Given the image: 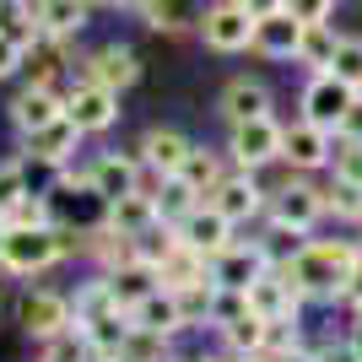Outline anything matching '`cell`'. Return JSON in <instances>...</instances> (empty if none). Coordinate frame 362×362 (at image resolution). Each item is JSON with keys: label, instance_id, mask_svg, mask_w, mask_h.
I'll return each mask as SVG.
<instances>
[{"label": "cell", "instance_id": "obj_2", "mask_svg": "<svg viewBox=\"0 0 362 362\" xmlns=\"http://www.w3.org/2000/svg\"><path fill=\"white\" fill-rule=\"evenodd\" d=\"M71 249H76V238L60 222H49V227H0V265L11 276L49 271V265L65 259Z\"/></svg>", "mask_w": 362, "mask_h": 362}, {"label": "cell", "instance_id": "obj_12", "mask_svg": "<svg viewBox=\"0 0 362 362\" xmlns=\"http://www.w3.org/2000/svg\"><path fill=\"white\" fill-rule=\"evenodd\" d=\"M271 271V255H265V243H227L222 255H211V281L216 287H249L255 276Z\"/></svg>", "mask_w": 362, "mask_h": 362}, {"label": "cell", "instance_id": "obj_29", "mask_svg": "<svg viewBox=\"0 0 362 362\" xmlns=\"http://www.w3.org/2000/svg\"><path fill=\"white\" fill-rule=\"evenodd\" d=\"M179 179L189 184V189H200V200H206L216 184H222V163H216V151L189 146V157H184V168H179Z\"/></svg>", "mask_w": 362, "mask_h": 362}, {"label": "cell", "instance_id": "obj_31", "mask_svg": "<svg viewBox=\"0 0 362 362\" xmlns=\"http://www.w3.org/2000/svg\"><path fill=\"white\" fill-rule=\"evenodd\" d=\"M49 222H54V211H49V195H33V189L0 211V227H49Z\"/></svg>", "mask_w": 362, "mask_h": 362}, {"label": "cell", "instance_id": "obj_39", "mask_svg": "<svg viewBox=\"0 0 362 362\" xmlns=\"http://www.w3.org/2000/svg\"><path fill=\"white\" fill-rule=\"evenodd\" d=\"M319 362H362V351L351 346V341H341V346H325V351H319Z\"/></svg>", "mask_w": 362, "mask_h": 362}, {"label": "cell", "instance_id": "obj_26", "mask_svg": "<svg viewBox=\"0 0 362 362\" xmlns=\"http://www.w3.org/2000/svg\"><path fill=\"white\" fill-rule=\"evenodd\" d=\"M335 44H341V33L330 22H303V38H298V60L308 71H330L335 60Z\"/></svg>", "mask_w": 362, "mask_h": 362}, {"label": "cell", "instance_id": "obj_18", "mask_svg": "<svg viewBox=\"0 0 362 362\" xmlns=\"http://www.w3.org/2000/svg\"><path fill=\"white\" fill-rule=\"evenodd\" d=\"M222 119L227 124H243V119H265L271 114V92H265V81H249V76H233L222 87Z\"/></svg>", "mask_w": 362, "mask_h": 362}, {"label": "cell", "instance_id": "obj_24", "mask_svg": "<svg viewBox=\"0 0 362 362\" xmlns=\"http://www.w3.org/2000/svg\"><path fill=\"white\" fill-rule=\"evenodd\" d=\"M108 287H114V303L130 314V308H136L146 292H157L163 281H157V271H151L146 259H124V265H114V271H108Z\"/></svg>", "mask_w": 362, "mask_h": 362}, {"label": "cell", "instance_id": "obj_1", "mask_svg": "<svg viewBox=\"0 0 362 362\" xmlns=\"http://www.w3.org/2000/svg\"><path fill=\"white\" fill-rule=\"evenodd\" d=\"M357 265H362L357 243L314 238V243H303L292 259H281V276L298 287V298H346V281Z\"/></svg>", "mask_w": 362, "mask_h": 362}, {"label": "cell", "instance_id": "obj_43", "mask_svg": "<svg viewBox=\"0 0 362 362\" xmlns=\"http://www.w3.org/2000/svg\"><path fill=\"white\" fill-rule=\"evenodd\" d=\"M92 6H108V11H124V6H130V0H92Z\"/></svg>", "mask_w": 362, "mask_h": 362}, {"label": "cell", "instance_id": "obj_36", "mask_svg": "<svg viewBox=\"0 0 362 362\" xmlns=\"http://www.w3.org/2000/svg\"><path fill=\"white\" fill-rule=\"evenodd\" d=\"M287 11L298 16V22H330L335 0H287Z\"/></svg>", "mask_w": 362, "mask_h": 362}, {"label": "cell", "instance_id": "obj_3", "mask_svg": "<svg viewBox=\"0 0 362 362\" xmlns=\"http://www.w3.org/2000/svg\"><path fill=\"white\" fill-rule=\"evenodd\" d=\"M200 44L216 49V54H243L249 38H255V11L243 6V0H216L200 11Z\"/></svg>", "mask_w": 362, "mask_h": 362}, {"label": "cell", "instance_id": "obj_15", "mask_svg": "<svg viewBox=\"0 0 362 362\" xmlns=\"http://www.w3.org/2000/svg\"><path fill=\"white\" fill-rule=\"evenodd\" d=\"M130 330H146V335H179V330H189L184 325V308H179V298L168 287H157V292H146V298L130 308Z\"/></svg>", "mask_w": 362, "mask_h": 362}, {"label": "cell", "instance_id": "obj_34", "mask_svg": "<svg viewBox=\"0 0 362 362\" xmlns=\"http://www.w3.org/2000/svg\"><path fill=\"white\" fill-rule=\"evenodd\" d=\"M325 211H335L341 222H362V189L335 179V189H325Z\"/></svg>", "mask_w": 362, "mask_h": 362}, {"label": "cell", "instance_id": "obj_40", "mask_svg": "<svg viewBox=\"0 0 362 362\" xmlns=\"http://www.w3.org/2000/svg\"><path fill=\"white\" fill-rule=\"evenodd\" d=\"M265 362H319V351H308V346H287L281 357H265Z\"/></svg>", "mask_w": 362, "mask_h": 362}, {"label": "cell", "instance_id": "obj_13", "mask_svg": "<svg viewBox=\"0 0 362 362\" xmlns=\"http://www.w3.org/2000/svg\"><path fill=\"white\" fill-rule=\"evenodd\" d=\"M243 298H249V308H255L259 319H298V287H292L287 276H281V265H271L265 276H255L249 287H243Z\"/></svg>", "mask_w": 362, "mask_h": 362}, {"label": "cell", "instance_id": "obj_27", "mask_svg": "<svg viewBox=\"0 0 362 362\" xmlns=\"http://www.w3.org/2000/svg\"><path fill=\"white\" fill-rule=\"evenodd\" d=\"M222 341L233 357H259V346H265V319L249 308V314H238L233 325H222Z\"/></svg>", "mask_w": 362, "mask_h": 362}, {"label": "cell", "instance_id": "obj_8", "mask_svg": "<svg viewBox=\"0 0 362 362\" xmlns=\"http://www.w3.org/2000/svg\"><path fill=\"white\" fill-rule=\"evenodd\" d=\"M81 81H98V87H108V92L136 87V81H141V54H136L130 44H103V49H92L87 60H81Z\"/></svg>", "mask_w": 362, "mask_h": 362}, {"label": "cell", "instance_id": "obj_23", "mask_svg": "<svg viewBox=\"0 0 362 362\" xmlns=\"http://www.w3.org/2000/svg\"><path fill=\"white\" fill-rule=\"evenodd\" d=\"M60 114H65V92L60 87H28L11 103V124L16 130H38V124L60 119Z\"/></svg>", "mask_w": 362, "mask_h": 362}, {"label": "cell", "instance_id": "obj_30", "mask_svg": "<svg viewBox=\"0 0 362 362\" xmlns=\"http://www.w3.org/2000/svg\"><path fill=\"white\" fill-rule=\"evenodd\" d=\"M0 33L11 38V44L28 49L38 38V16H33V0H0Z\"/></svg>", "mask_w": 362, "mask_h": 362}, {"label": "cell", "instance_id": "obj_11", "mask_svg": "<svg viewBox=\"0 0 362 362\" xmlns=\"http://www.w3.org/2000/svg\"><path fill=\"white\" fill-rule=\"evenodd\" d=\"M173 233H179V243H189V249H195V255H206V259H211V255H222L227 243H233V222H227V216L216 211L211 200H200V206H195L189 216H184V222L173 227Z\"/></svg>", "mask_w": 362, "mask_h": 362}, {"label": "cell", "instance_id": "obj_4", "mask_svg": "<svg viewBox=\"0 0 362 362\" xmlns=\"http://www.w3.org/2000/svg\"><path fill=\"white\" fill-rule=\"evenodd\" d=\"M65 119H71L81 136H98V130H108V124L119 119V92L98 87V81H76V87L65 92Z\"/></svg>", "mask_w": 362, "mask_h": 362}, {"label": "cell", "instance_id": "obj_14", "mask_svg": "<svg viewBox=\"0 0 362 362\" xmlns=\"http://www.w3.org/2000/svg\"><path fill=\"white\" fill-rule=\"evenodd\" d=\"M76 141H81V130H76L71 119H49V124H38V130H22V157H33V163H54V168H65V157L76 151Z\"/></svg>", "mask_w": 362, "mask_h": 362}, {"label": "cell", "instance_id": "obj_19", "mask_svg": "<svg viewBox=\"0 0 362 362\" xmlns=\"http://www.w3.org/2000/svg\"><path fill=\"white\" fill-rule=\"evenodd\" d=\"M206 200H211V206L227 216V222H249V216H255L259 206H265V200H259V184L249 179V168H243V173H233V179L222 173V184H216V189H211Z\"/></svg>", "mask_w": 362, "mask_h": 362}, {"label": "cell", "instance_id": "obj_32", "mask_svg": "<svg viewBox=\"0 0 362 362\" xmlns=\"http://www.w3.org/2000/svg\"><path fill=\"white\" fill-rule=\"evenodd\" d=\"M330 168H335V179H341V184H357V189H362V141H351V136H335Z\"/></svg>", "mask_w": 362, "mask_h": 362}, {"label": "cell", "instance_id": "obj_16", "mask_svg": "<svg viewBox=\"0 0 362 362\" xmlns=\"http://www.w3.org/2000/svg\"><path fill=\"white\" fill-rule=\"evenodd\" d=\"M319 216H325V195H319L314 184H287V189H276V206H271L276 227H298V233H308Z\"/></svg>", "mask_w": 362, "mask_h": 362}, {"label": "cell", "instance_id": "obj_35", "mask_svg": "<svg viewBox=\"0 0 362 362\" xmlns=\"http://www.w3.org/2000/svg\"><path fill=\"white\" fill-rule=\"evenodd\" d=\"M28 195V168L22 163H0V211L11 206V200Z\"/></svg>", "mask_w": 362, "mask_h": 362}, {"label": "cell", "instance_id": "obj_44", "mask_svg": "<svg viewBox=\"0 0 362 362\" xmlns=\"http://www.w3.org/2000/svg\"><path fill=\"white\" fill-rule=\"evenodd\" d=\"M151 6H157V0H130V11H141V16H146Z\"/></svg>", "mask_w": 362, "mask_h": 362}, {"label": "cell", "instance_id": "obj_10", "mask_svg": "<svg viewBox=\"0 0 362 362\" xmlns=\"http://www.w3.org/2000/svg\"><path fill=\"white\" fill-rule=\"evenodd\" d=\"M298 38H303V22L287 11V6H276V11L255 16V38H249V49L265 54V60H298Z\"/></svg>", "mask_w": 362, "mask_h": 362}, {"label": "cell", "instance_id": "obj_33", "mask_svg": "<svg viewBox=\"0 0 362 362\" xmlns=\"http://www.w3.org/2000/svg\"><path fill=\"white\" fill-rule=\"evenodd\" d=\"M330 76H341L351 92H362V38H341V44H335Z\"/></svg>", "mask_w": 362, "mask_h": 362}, {"label": "cell", "instance_id": "obj_41", "mask_svg": "<svg viewBox=\"0 0 362 362\" xmlns=\"http://www.w3.org/2000/svg\"><path fill=\"white\" fill-rule=\"evenodd\" d=\"M346 303H351V308L362 314V265L351 271V281H346Z\"/></svg>", "mask_w": 362, "mask_h": 362}, {"label": "cell", "instance_id": "obj_45", "mask_svg": "<svg viewBox=\"0 0 362 362\" xmlns=\"http://www.w3.org/2000/svg\"><path fill=\"white\" fill-rule=\"evenodd\" d=\"M351 346L362 351V314H357V330H351Z\"/></svg>", "mask_w": 362, "mask_h": 362}, {"label": "cell", "instance_id": "obj_5", "mask_svg": "<svg viewBox=\"0 0 362 362\" xmlns=\"http://www.w3.org/2000/svg\"><path fill=\"white\" fill-rule=\"evenodd\" d=\"M87 195H98L108 206V200H119V195H136L141 189V157H124V151H98L87 168Z\"/></svg>", "mask_w": 362, "mask_h": 362}, {"label": "cell", "instance_id": "obj_47", "mask_svg": "<svg viewBox=\"0 0 362 362\" xmlns=\"http://www.w3.org/2000/svg\"><path fill=\"white\" fill-rule=\"evenodd\" d=\"M249 362H265V357H249Z\"/></svg>", "mask_w": 362, "mask_h": 362}, {"label": "cell", "instance_id": "obj_38", "mask_svg": "<svg viewBox=\"0 0 362 362\" xmlns=\"http://www.w3.org/2000/svg\"><path fill=\"white\" fill-rule=\"evenodd\" d=\"M16 71H22V44H11V38L0 33V81H6V76H16Z\"/></svg>", "mask_w": 362, "mask_h": 362}, {"label": "cell", "instance_id": "obj_7", "mask_svg": "<svg viewBox=\"0 0 362 362\" xmlns=\"http://www.w3.org/2000/svg\"><path fill=\"white\" fill-rule=\"evenodd\" d=\"M351 98H357V92H351L346 81H341V76H330V71H314V81L303 87V119L335 136V124H341V114L351 108Z\"/></svg>", "mask_w": 362, "mask_h": 362}, {"label": "cell", "instance_id": "obj_21", "mask_svg": "<svg viewBox=\"0 0 362 362\" xmlns=\"http://www.w3.org/2000/svg\"><path fill=\"white\" fill-rule=\"evenodd\" d=\"M87 6H92V0H33L38 33H49V38H65V44H71L76 33L87 28Z\"/></svg>", "mask_w": 362, "mask_h": 362}, {"label": "cell", "instance_id": "obj_6", "mask_svg": "<svg viewBox=\"0 0 362 362\" xmlns=\"http://www.w3.org/2000/svg\"><path fill=\"white\" fill-rule=\"evenodd\" d=\"M281 130L287 124H276L271 114L265 119H243V124H233V141H227V151H233V163L238 168H265V163H276L281 157Z\"/></svg>", "mask_w": 362, "mask_h": 362}, {"label": "cell", "instance_id": "obj_20", "mask_svg": "<svg viewBox=\"0 0 362 362\" xmlns=\"http://www.w3.org/2000/svg\"><path fill=\"white\" fill-rule=\"evenodd\" d=\"M184 157H189V141H184L179 130H168V124H157V130H146V136H141V168H151L157 179L179 173Z\"/></svg>", "mask_w": 362, "mask_h": 362}, {"label": "cell", "instance_id": "obj_37", "mask_svg": "<svg viewBox=\"0 0 362 362\" xmlns=\"http://www.w3.org/2000/svg\"><path fill=\"white\" fill-rule=\"evenodd\" d=\"M335 136H351V141H362V92L351 98V108L341 114V124H335Z\"/></svg>", "mask_w": 362, "mask_h": 362}, {"label": "cell", "instance_id": "obj_42", "mask_svg": "<svg viewBox=\"0 0 362 362\" xmlns=\"http://www.w3.org/2000/svg\"><path fill=\"white\" fill-rule=\"evenodd\" d=\"M243 6H249L255 16H265V11H276V6H287V0H243Z\"/></svg>", "mask_w": 362, "mask_h": 362}, {"label": "cell", "instance_id": "obj_17", "mask_svg": "<svg viewBox=\"0 0 362 362\" xmlns=\"http://www.w3.org/2000/svg\"><path fill=\"white\" fill-rule=\"evenodd\" d=\"M330 151H335L330 130H319V124H308V119H298V124L281 130V157H287L292 168H325Z\"/></svg>", "mask_w": 362, "mask_h": 362}, {"label": "cell", "instance_id": "obj_28", "mask_svg": "<svg viewBox=\"0 0 362 362\" xmlns=\"http://www.w3.org/2000/svg\"><path fill=\"white\" fill-rule=\"evenodd\" d=\"M146 28L151 33H189V28H200V11H195V0H157L146 11Z\"/></svg>", "mask_w": 362, "mask_h": 362}, {"label": "cell", "instance_id": "obj_25", "mask_svg": "<svg viewBox=\"0 0 362 362\" xmlns=\"http://www.w3.org/2000/svg\"><path fill=\"white\" fill-rule=\"evenodd\" d=\"M151 200H157V222H163V227H179L184 216H189V211L200 206V189H189V184L179 179V173H168V179H163V189H157Z\"/></svg>", "mask_w": 362, "mask_h": 362}, {"label": "cell", "instance_id": "obj_22", "mask_svg": "<svg viewBox=\"0 0 362 362\" xmlns=\"http://www.w3.org/2000/svg\"><path fill=\"white\" fill-rule=\"evenodd\" d=\"M108 227L124 233V238H141V233H151V227H163V222H157V200H151L146 189L108 200Z\"/></svg>", "mask_w": 362, "mask_h": 362}, {"label": "cell", "instance_id": "obj_9", "mask_svg": "<svg viewBox=\"0 0 362 362\" xmlns=\"http://www.w3.org/2000/svg\"><path fill=\"white\" fill-rule=\"evenodd\" d=\"M16 319H22V330L38 335V341H54V335H65L76 325L71 298H60V292H28V298L16 303Z\"/></svg>", "mask_w": 362, "mask_h": 362}, {"label": "cell", "instance_id": "obj_46", "mask_svg": "<svg viewBox=\"0 0 362 362\" xmlns=\"http://www.w3.org/2000/svg\"><path fill=\"white\" fill-rule=\"evenodd\" d=\"M200 362H238V357H233V351H222V357H200Z\"/></svg>", "mask_w": 362, "mask_h": 362}]
</instances>
